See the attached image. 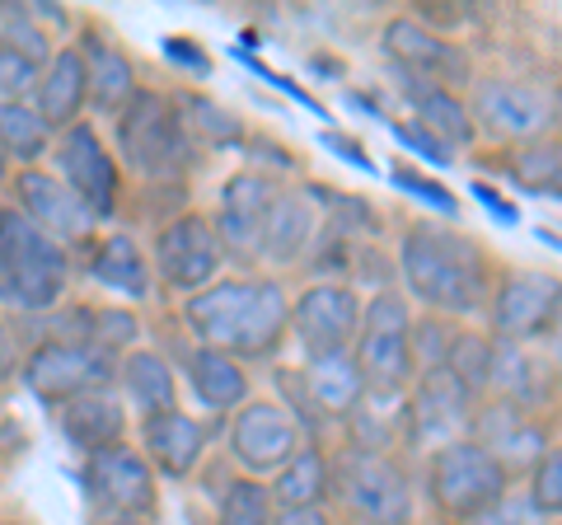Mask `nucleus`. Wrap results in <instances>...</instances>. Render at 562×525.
I'll list each match as a JSON object with an SVG mask.
<instances>
[{
    "instance_id": "1",
    "label": "nucleus",
    "mask_w": 562,
    "mask_h": 525,
    "mask_svg": "<svg viewBox=\"0 0 562 525\" xmlns=\"http://www.w3.org/2000/svg\"><path fill=\"white\" fill-rule=\"evenodd\" d=\"M398 262L417 301L454 314L487 305V258L464 235L441 225H413L398 244Z\"/></svg>"
},
{
    "instance_id": "2",
    "label": "nucleus",
    "mask_w": 562,
    "mask_h": 525,
    "mask_svg": "<svg viewBox=\"0 0 562 525\" xmlns=\"http://www.w3.org/2000/svg\"><path fill=\"white\" fill-rule=\"evenodd\" d=\"M66 244L43 235L20 206L0 212V295L20 310H52L66 287Z\"/></svg>"
},
{
    "instance_id": "3",
    "label": "nucleus",
    "mask_w": 562,
    "mask_h": 525,
    "mask_svg": "<svg viewBox=\"0 0 562 525\" xmlns=\"http://www.w3.org/2000/svg\"><path fill=\"white\" fill-rule=\"evenodd\" d=\"M117 146L122 160L146 179H179L188 169V122L173 109L169 94L136 90L132 103L117 113Z\"/></svg>"
},
{
    "instance_id": "4",
    "label": "nucleus",
    "mask_w": 562,
    "mask_h": 525,
    "mask_svg": "<svg viewBox=\"0 0 562 525\" xmlns=\"http://www.w3.org/2000/svg\"><path fill=\"white\" fill-rule=\"evenodd\" d=\"M361 334H357V371L361 380H371V390L398 394L403 380L413 376V320L403 295L380 291L371 305H361Z\"/></svg>"
},
{
    "instance_id": "5",
    "label": "nucleus",
    "mask_w": 562,
    "mask_h": 525,
    "mask_svg": "<svg viewBox=\"0 0 562 525\" xmlns=\"http://www.w3.org/2000/svg\"><path fill=\"white\" fill-rule=\"evenodd\" d=\"M506 479L512 474L473 442H450L431 460V498L460 525L487 512V506H497L506 498Z\"/></svg>"
},
{
    "instance_id": "6",
    "label": "nucleus",
    "mask_w": 562,
    "mask_h": 525,
    "mask_svg": "<svg viewBox=\"0 0 562 525\" xmlns=\"http://www.w3.org/2000/svg\"><path fill=\"white\" fill-rule=\"evenodd\" d=\"M113 371H117V361L103 347L80 343V338H52L29 353L24 384L38 399H47V404H70V399H80L90 390H109Z\"/></svg>"
},
{
    "instance_id": "7",
    "label": "nucleus",
    "mask_w": 562,
    "mask_h": 525,
    "mask_svg": "<svg viewBox=\"0 0 562 525\" xmlns=\"http://www.w3.org/2000/svg\"><path fill=\"white\" fill-rule=\"evenodd\" d=\"M221 262H225V249L216 239V225L198 212L169 221L165 231L155 235V268H160L165 282L179 287V291L211 287V277L221 272Z\"/></svg>"
},
{
    "instance_id": "8",
    "label": "nucleus",
    "mask_w": 562,
    "mask_h": 525,
    "mask_svg": "<svg viewBox=\"0 0 562 525\" xmlns=\"http://www.w3.org/2000/svg\"><path fill=\"white\" fill-rule=\"evenodd\" d=\"M85 488L109 516H140L146 521L155 512V474L146 465V455L132 446H109L94 450L85 465Z\"/></svg>"
},
{
    "instance_id": "9",
    "label": "nucleus",
    "mask_w": 562,
    "mask_h": 525,
    "mask_svg": "<svg viewBox=\"0 0 562 525\" xmlns=\"http://www.w3.org/2000/svg\"><path fill=\"white\" fill-rule=\"evenodd\" d=\"M338 488H342L347 506L366 525H408V516H413L408 479H403L390 460H380V455H347Z\"/></svg>"
},
{
    "instance_id": "10",
    "label": "nucleus",
    "mask_w": 562,
    "mask_h": 525,
    "mask_svg": "<svg viewBox=\"0 0 562 525\" xmlns=\"http://www.w3.org/2000/svg\"><path fill=\"white\" fill-rule=\"evenodd\" d=\"M57 169L61 183L90 206L94 216H109L117 206V165L109 146L99 142V132L90 122H70L57 142Z\"/></svg>"
},
{
    "instance_id": "11",
    "label": "nucleus",
    "mask_w": 562,
    "mask_h": 525,
    "mask_svg": "<svg viewBox=\"0 0 562 525\" xmlns=\"http://www.w3.org/2000/svg\"><path fill=\"white\" fill-rule=\"evenodd\" d=\"M291 324H295V334H301L305 353L314 361L347 353V343L357 338V324H361V301L351 287L319 282L291 305Z\"/></svg>"
},
{
    "instance_id": "12",
    "label": "nucleus",
    "mask_w": 562,
    "mask_h": 525,
    "mask_svg": "<svg viewBox=\"0 0 562 525\" xmlns=\"http://www.w3.org/2000/svg\"><path fill=\"white\" fill-rule=\"evenodd\" d=\"M492 324L506 343H530L558 324V277L512 272L492 295Z\"/></svg>"
},
{
    "instance_id": "13",
    "label": "nucleus",
    "mask_w": 562,
    "mask_h": 525,
    "mask_svg": "<svg viewBox=\"0 0 562 525\" xmlns=\"http://www.w3.org/2000/svg\"><path fill=\"white\" fill-rule=\"evenodd\" d=\"M231 442H235V460L244 469H254V474H277V469L301 450V427L291 423L286 409L262 404L258 399V404L239 409Z\"/></svg>"
},
{
    "instance_id": "14",
    "label": "nucleus",
    "mask_w": 562,
    "mask_h": 525,
    "mask_svg": "<svg viewBox=\"0 0 562 525\" xmlns=\"http://www.w3.org/2000/svg\"><path fill=\"white\" fill-rule=\"evenodd\" d=\"M14 192H20V202H24V216L38 225L43 235H52V239H90V231H94V212L85 206L76 192H70L57 174H43V169H24L20 179H14Z\"/></svg>"
},
{
    "instance_id": "15",
    "label": "nucleus",
    "mask_w": 562,
    "mask_h": 525,
    "mask_svg": "<svg viewBox=\"0 0 562 525\" xmlns=\"http://www.w3.org/2000/svg\"><path fill=\"white\" fill-rule=\"evenodd\" d=\"M277 192L281 188L272 179H262V174H235V179L225 183L221 221H211V225H216L221 249H231L239 258L262 254V216H268V206H272Z\"/></svg>"
},
{
    "instance_id": "16",
    "label": "nucleus",
    "mask_w": 562,
    "mask_h": 525,
    "mask_svg": "<svg viewBox=\"0 0 562 525\" xmlns=\"http://www.w3.org/2000/svg\"><path fill=\"white\" fill-rule=\"evenodd\" d=\"M479 118L502 136L535 142L539 132L553 127V103H543V94H535L530 85L487 80V85H479Z\"/></svg>"
},
{
    "instance_id": "17",
    "label": "nucleus",
    "mask_w": 562,
    "mask_h": 525,
    "mask_svg": "<svg viewBox=\"0 0 562 525\" xmlns=\"http://www.w3.org/2000/svg\"><path fill=\"white\" fill-rule=\"evenodd\" d=\"M202 442H206L202 423L179 409L155 413L140 423V455H146V465H155L169 479L192 474V465L202 460Z\"/></svg>"
},
{
    "instance_id": "18",
    "label": "nucleus",
    "mask_w": 562,
    "mask_h": 525,
    "mask_svg": "<svg viewBox=\"0 0 562 525\" xmlns=\"http://www.w3.org/2000/svg\"><path fill=\"white\" fill-rule=\"evenodd\" d=\"M249 287L254 282H211L188 301V324L192 334L202 338V347H216V353L231 357V347L239 338L244 310H249Z\"/></svg>"
},
{
    "instance_id": "19",
    "label": "nucleus",
    "mask_w": 562,
    "mask_h": 525,
    "mask_svg": "<svg viewBox=\"0 0 562 525\" xmlns=\"http://www.w3.org/2000/svg\"><path fill=\"white\" fill-rule=\"evenodd\" d=\"M85 99H90V80H85V62L76 47H61L57 57H47V76L38 80V113L52 127H70L80 118Z\"/></svg>"
},
{
    "instance_id": "20",
    "label": "nucleus",
    "mask_w": 562,
    "mask_h": 525,
    "mask_svg": "<svg viewBox=\"0 0 562 525\" xmlns=\"http://www.w3.org/2000/svg\"><path fill=\"white\" fill-rule=\"evenodd\" d=\"M286 324H291L286 291H281L277 282H268V277H258V282L249 287V310H244V324H239V338L231 347V357H268L281 343V334H286Z\"/></svg>"
},
{
    "instance_id": "21",
    "label": "nucleus",
    "mask_w": 562,
    "mask_h": 525,
    "mask_svg": "<svg viewBox=\"0 0 562 525\" xmlns=\"http://www.w3.org/2000/svg\"><path fill=\"white\" fill-rule=\"evenodd\" d=\"M80 52V62H85V80H90V94L103 113H122L132 103V94L140 90L136 85V71H132V62L122 57V52L113 43H103L99 33H85V47Z\"/></svg>"
},
{
    "instance_id": "22",
    "label": "nucleus",
    "mask_w": 562,
    "mask_h": 525,
    "mask_svg": "<svg viewBox=\"0 0 562 525\" xmlns=\"http://www.w3.org/2000/svg\"><path fill=\"white\" fill-rule=\"evenodd\" d=\"M61 432L90 455L109 450L122 436V404L109 390H90V394L70 399V404H61Z\"/></svg>"
},
{
    "instance_id": "23",
    "label": "nucleus",
    "mask_w": 562,
    "mask_h": 525,
    "mask_svg": "<svg viewBox=\"0 0 562 525\" xmlns=\"http://www.w3.org/2000/svg\"><path fill=\"white\" fill-rule=\"evenodd\" d=\"M192 371V390L206 409H239L244 394H249V380H244V366L235 357L216 353V347H198L188 361Z\"/></svg>"
},
{
    "instance_id": "24",
    "label": "nucleus",
    "mask_w": 562,
    "mask_h": 525,
    "mask_svg": "<svg viewBox=\"0 0 562 525\" xmlns=\"http://www.w3.org/2000/svg\"><path fill=\"white\" fill-rule=\"evenodd\" d=\"M122 384H127V394H132V404H136L140 417L169 413L173 409V390H179V384H173L169 361L146 353V347H136V353L122 361Z\"/></svg>"
},
{
    "instance_id": "25",
    "label": "nucleus",
    "mask_w": 562,
    "mask_h": 525,
    "mask_svg": "<svg viewBox=\"0 0 562 525\" xmlns=\"http://www.w3.org/2000/svg\"><path fill=\"white\" fill-rule=\"evenodd\" d=\"M413 99H417V113H422V132H427L431 142H441L446 150L473 142V122H469V109L460 103V94H450L446 85L427 80L413 90Z\"/></svg>"
},
{
    "instance_id": "26",
    "label": "nucleus",
    "mask_w": 562,
    "mask_h": 525,
    "mask_svg": "<svg viewBox=\"0 0 562 525\" xmlns=\"http://www.w3.org/2000/svg\"><path fill=\"white\" fill-rule=\"evenodd\" d=\"M272 502L281 512H295V506H319L328 493V460L319 450H295L286 465L277 469V483L268 488Z\"/></svg>"
},
{
    "instance_id": "27",
    "label": "nucleus",
    "mask_w": 562,
    "mask_h": 525,
    "mask_svg": "<svg viewBox=\"0 0 562 525\" xmlns=\"http://www.w3.org/2000/svg\"><path fill=\"white\" fill-rule=\"evenodd\" d=\"M90 272L99 277L103 287H113L122 295H146L150 291V268H146V258H140L132 235H109L103 239L94 249V258H90Z\"/></svg>"
},
{
    "instance_id": "28",
    "label": "nucleus",
    "mask_w": 562,
    "mask_h": 525,
    "mask_svg": "<svg viewBox=\"0 0 562 525\" xmlns=\"http://www.w3.org/2000/svg\"><path fill=\"white\" fill-rule=\"evenodd\" d=\"M310 231H314V221L305 212V202L291 198V192H277L268 216H262V254L277 262H291L310 244Z\"/></svg>"
},
{
    "instance_id": "29",
    "label": "nucleus",
    "mask_w": 562,
    "mask_h": 525,
    "mask_svg": "<svg viewBox=\"0 0 562 525\" xmlns=\"http://www.w3.org/2000/svg\"><path fill=\"white\" fill-rule=\"evenodd\" d=\"M310 390H314V404L328 409V413H347L361 404V390L366 380L357 371V361L347 353H333V357H319L310 371Z\"/></svg>"
},
{
    "instance_id": "30",
    "label": "nucleus",
    "mask_w": 562,
    "mask_h": 525,
    "mask_svg": "<svg viewBox=\"0 0 562 525\" xmlns=\"http://www.w3.org/2000/svg\"><path fill=\"white\" fill-rule=\"evenodd\" d=\"M384 47H390V57H398V66H408V71H422V76H441L450 52L446 43H436V33H427L417 20H394L384 29Z\"/></svg>"
},
{
    "instance_id": "31",
    "label": "nucleus",
    "mask_w": 562,
    "mask_h": 525,
    "mask_svg": "<svg viewBox=\"0 0 562 525\" xmlns=\"http://www.w3.org/2000/svg\"><path fill=\"white\" fill-rule=\"evenodd\" d=\"M52 132L38 113L24 109L20 99H0V150L14 155V160H38Z\"/></svg>"
},
{
    "instance_id": "32",
    "label": "nucleus",
    "mask_w": 562,
    "mask_h": 525,
    "mask_svg": "<svg viewBox=\"0 0 562 525\" xmlns=\"http://www.w3.org/2000/svg\"><path fill=\"white\" fill-rule=\"evenodd\" d=\"M512 179L535 192V198H558V179H562V160H558V142H530L525 150L512 155Z\"/></svg>"
},
{
    "instance_id": "33",
    "label": "nucleus",
    "mask_w": 562,
    "mask_h": 525,
    "mask_svg": "<svg viewBox=\"0 0 562 525\" xmlns=\"http://www.w3.org/2000/svg\"><path fill=\"white\" fill-rule=\"evenodd\" d=\"M272 521V493L254 479H239L221 502L216 525H268Z\"/></svg>"
},
{
    "instance_id": "34",
    "label": "nucleus",
    "mask_w": 562,
    "mask_h": 525,
    "mask_svg": "<svg viewBox=\"0 0 562 525\" xmlns=\"http://www.w3.org/2000/svg\"><path fill=\"white\" fill-rule=\"evenodd\" d=\"M562 506V455L543 450L535 465V488H530V512L535 516H558Z\"/></svg>"
},
{
    "instance_id": "35",
    "label": "nucleus",
    "mask_w": 562,
    "mask_h": 525,
    "mask_svg": "<svg viewBox=\"0 0 562 525\" xmlns=\"http://www.w3.org/2000/svg\"><path fill=\"white\" fill-rule=\"evenodd\" d=\"M183 103H188V113H192V127H202V132L211 136V142H239V136H244V122H239V118H231L225 109H216L211 99L188 94Z\"/></svg>"
},
{
    "instance_id": "36",
    "label": "nucleus",
    "mask_w": 562,
    "mask_h": 525,
    "mask_svg": "<svg viewBox=\"0 0 562 525\" xmlns=\"http://www.w3.org/2000/svg\"><path fill=\"white\" fill-rule=\"evenodd\" d=\"M394 183H398V188H408L413 198L431 202L441 216H454V212H460V202H454V192H450L446 183H436V179H427V174H417V169H408V165H394Z\"/></svg>"
},
{
    "instance_id": "37",
    "label": "nucleus",
    "mask_w": 562,
    "mask_h": 525,
    "mask_svg": "<svg viewBox=\"0 0 562 525\" xmlns=\"http://www.w3.org/2000/svg\"><path fill=\"white\" fill-rule=\"evenodd\" d=\"M33 80H38V66H33L29 57H20L10 43H0V90H5L10 99H20Z\"/></svg>"
},
{
    "instance_id": "38",
    "label": "nucleus",
    "mask_w": 562,
    "mask_h": 525,
    "mask_svg": "<svg viewBox=\"0 0 562 525\" xmlns=\"http://www.w3.org/2000/svg\"><path fill=\"white\" fill-rule=\"evenodd\" d=\"M394 136H398V142H403V146H413V150L422 155V160L450 165V150H446L441 142H431V136H427V132H422V127H408V122H394Z\"/></svg>"
},
{
    "instance_id": "39",
    "label": "nucleus",
    "mask_w": 562,
    "mask_h": 525,
    "mask_svg": "<svg viewBox=\"0 0 562 525\" xmlns=\"http://www.w3.org/2000/svg\"><path fill=\"white\" fill-rule=\"evenodd\" d=\"M165 57L169 62H179V66H188V71H211V57L202 47H192V38H165Z\"/></svg>"
},
{
    "instance_id": "40",
    "label": "nucleus",
    "mask_w": 562,
    "mask_h": 525,
    "mask_svg": "<svg viewBox=\"0 0 562 525\" xmlns=\"http://www.w3.org/2000/svg\"><path fill=\"white\" fill-rule=\"evenodd\" d=\"M464 525H530V516H525V506L502 498L497 506H487V512H479V516L464 521Z\"/></svg>"
},
{
    "instance_id": "41",
    "label": "nucleus",
    "mask_w": 562,
    "mask_h": 525,
    "mask_svg": "<svg viewBox=\"0 0 562 525\" xmlns=\"http://www.w3.org/2000/svg\"><path fill=\"white\" fill-rule=\"evenodd\" d=\"M324 146H328V150H338L347 165H357V169H371V155L361 150V142H351V136H342V132H324Z\"/></svg>"
},
{
    "instance_id": "42",
    "label": "nucleus",
    "mask_w": 562,
    "mask_h": 525,
    "mask_svg": "<svg viewBox=\"0 0 562 525\" xmlns=\"http://www.w3.org/2000/svg\"><path fill=\"white\" fill-rule=\"evenodd\" d=\"M473 198H479V202H483L487 212L497 216L502 225H516V221H520V212H516V206H512V202H502V198H497V192H492L487 183H473Z\"/></svg>"
},
{
    "instance_id": "43",
    "label": "nucleus",
    "mask_w": 562,
    "mask_h": 525,
    "mask_svg": "<svg viewBox=\"0 0 562 525\" xmlns=\"http://www.w3.org/2000/svg\"><path fill=\"white\" fill-rule=\"evenodd\" d=\"M268 525H333L324 506H295V512H277Z\"/></svg>"
},
{
    "instance_id": "44",
    "label": "nucleus",
    "mask_w": 562,
    "mask_h": 525,
    "mask_svg": "<svg viewBox=\"0 0 562 525\" xmlns=\"http://www.w3.org/2000/svg\"><path fill=\"white\" fill-rule=\"evenodd\" d=\"M14 371V338H10V328L0 324V380H10Z\"/></svg>"
},
{
    "instance_id": "45",
    "label": "nucleus",
    "mask_w": 562,
    "mask_h": 525,
    "mask_svg": "<svg viewBox=\"0 0 562 525\" xmlns=\"http://www.w3.org/2000/svg\"><path fill=\"white\" fill-rule=\"evenodd\" d=\"M103 525H146V521H140V516H109Z\"/></svg>"
},
{
    "instance_id": "46",
    "label": "nucleus",
    "mask_w": 562,
    "mask_h": 525,
    "mask_svg": "<svg viewBox=\"0 0 562 525\" xmlns=\"http://www.w3.org/2000/svg\"><path fill=\"white\" fill-rule=\"evenodd\" d=\"M0 525H24V521H0Z\"/></svg>"
}]
</instances>
